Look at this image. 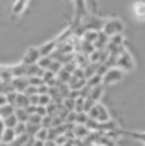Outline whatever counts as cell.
<instances>
[{"mask_svg":"<svg viewBox=\"0 0 145 146\" xmlns=\"http://www.w3.org/2000/svg\"><path fill=\"white\" fill-rule=\"evenodd\" d=\"M53 119H54V116H51V115H46L44 118H43V122H41V126L43 128H53Z\"/></svg>","mask_w":145,"mask_h":146,"instance_id":"836d02e7","label":"cell"},{"mask_svg":"<svg viewBox=\"0 0 145 146\" xmlns=\"http://www.w3.org/2000/svg\"><path fill=\"white\" fill-rule=\"evenodd\" d=\"M10 68H11V72H13L14 78H19V77H27V65H24L23 62L19 64V65L10 67Z\"/></svg>","mask_w":145,"mask_h":146,"instance_id":"2e32d148","label":"cell"},{"mask_svg":"<svg viewBox=\"0 0 145 146\" xmlns=\"http://www.w3.org/2000/svg\"><path fill=\"white\" fill-rule=\"evenodd\" d=\"M73 132H74V136H76L77 139H86V138L91 133V131H90L86 125H77V123H76V126L73 128Z\"/></svg>","mask_w":145,"mask_h":146,"instance_id":"8fae6325","label":"cell"},{"mask_svg":"<svg viewBox=\"0 0 145 146\" xmlns=\"http://www.w3.org/2000/svg\"><path fill=\"white\" fill-rule=\"evenodd\" d=\"M122 77H124V71L120 70L118 67H112L102 75V85H110V84L120 82L122 80Z\"/></svg>","mask_w":145,"mask_h":146,"instance_id":"7a4b0ae2","label":"cell"},{"mask_svg":"<svg viewBox=\"0 0 145 146\" xmlns=\"http://www.w3.org/2000/svg\"><path fill=\"white\" fill-rule=\"evenodd\" d=\"M83 27L86 30H96V31H101V27H104L102 21L100 19H97L94 16L86 17V23L83 24Z\"/></svg>","mask_w":145,"mask_h":146,"instance_id":"8992f818","label":"cell"},{"mask_svg":"<svg viewBox=\"0 0 145 146\" xmlns=\"http://www.w3.org/2000/svg\"><path fill=\"white\" fill-rule=\"evenodd\" d=\"M44 70L39 67V64H33V65H27V78L29 77H43Z\"/></svg>","mask_w":145,"mask_h":146,"instance_id":"e0dca14e","label":"cell"},{"mask_svg":"<svg viewBox=\"0 0 145 146\" xmlns=\"http://www.w3.org/2000/svg\"><path fill=\"white\" fill-rule=\"evenodd\" d=\"M14 131H16V135H17V136L26 135V133H27V123H24V122H19L17 126L14 128Z\"/></svg>","mask_w":145,"mask_h":146,"instance_id":"83f0119b","label":"cell"},{"mask_svg":"<svg viewBox=\"0 0 145 146\" xmlns=\"http://www.w3.org/2000/svg\"><path fill=\"white\" fill-rule=\"evenodd\" d=\"M130 136L132 138H137V139H141L142 142H145V133H128Z\"/></svg>","mask_w":145,"mask_h":146,"instance_id":"f35d334b","label":"cell"},{"mask_svg":"<svg viewBox=\"0 0 145 146\" xmlns=\"http://www.w3.org/2000/svg\"><path fill=\"white\" fill-rule=\"evenodd\" d=\"M101 84H102V77H101V75H98V74L93 75L90 80H87V85H90L91 88L98 87V85H101Z\"/></svg>","mask_w":145,"mask_h":146,"instance_id":"cb8c5ba5","label":"cell"},{"mask_svg":"<svg viewBox=\"0 0 145 146\" xmlns=\"http://www.w3.org/2000/svg\"><path fill=\"white\" fill-rule=\"evenodd\" d=\"M41 58V54H40V50L39 48H29L26 51L24 57H23V64L24 65H33V64H37L39 60Z\"/></svg>","mask_w":145,"mask_h":146,"instance_id":"5b68a950","label":"cell"},{"mask_svg":"<svg viewBox=\"0 0 145 146\" xmlns=\"http://www.w3.org/2000/svg\"><path fill=\"white\" fill-rule=\"evenodd\" d=\"M63 67H64V65H63L60 61L53 60V62H51V65H50V68H48V70H50V71H53L54 74H58V72L63 70Z\"/></svg>","mask_w":145,"mask_h":146,"instance_id":"f1b7e54d","label":"cell"},{"mask_svg":"<svg viewBox=\"0 0 145 146\" xmlns=\"http://www.w3.org/2000/svg\"><path fill=\"white\" fill-rule=\"evenodd\" d=\"M53 102V98L50 97L48 94H44V95H40L39 98V105H43V106H47Z\"/></svg>","mask_w":145,"mask_h":146,"instance_id":"d6a6232c","label":"cell"},{"mask_svg":"<svg viewBox=\"0 0 145 146\" xmlns=\"http://www.w3.org/2000/svg\"><path fill=\"white\" fill-rule=\"evenodd\" d=\"M14 112H16V106L11 104H6V105L0 106V118L1 119H6V118L14 115Z\"/></svg>","mask_w":145,"mask_h":146,"instance_id":"5bb4252c","label":"cell"},{"mask_svg":"<svg viewBox=\"0 0 145 146\" xmlns=\"http://www.w3.org/2000/svg\"><path fill=\"white\" fill-rule=\"evenodd\" d=\"M39 98H40L39 94H37V95H31V97H30V104H31V105H39Z\"/></svg>","mask_w":145,"mask_h":146,"instance_id":"ab89813d","label":"cell"},{"mask_svg":"<svg viewBox=\"0 0 145 146\" xmlns=\"http://www.w3.org/2000/svg\"><path fill=\"white\" fill-rule=\"evenodd\" d=\"M24 94H26V95H29V97H31V95H37V94H39V87L29 85V87H27V90L24 91Z\"/></svg>","mask_w":145,"mask_h":146,"instance_id":"8d00e7d4","label":"cell"},{"mask_svg":"<svg viewBox=\"0 0 145 146\" xmlns=\"http://www.w3.org/2000/svg\"><path fill=\"white\" fill-rule=\"evenodd\" d=\"M74 6H76V16H77V19L87 17V6H86V0H74Z\"/></svg>","mask_w":145,"mask_h":146,"instance_id":"7c38bea8","label":"cell"},{"mask_svg":"<svg viewBox=\"0 0 145 146\" xmlns=\"http://www.w3.org/2000/svg\"><path fill=\"white\" fill-rule=\"evenodd\" d=\"M71 77H73V74H71L70 71H67L64 67H63V70L57 74V80H60L61 82H65V84H68V82H70Z\"/></svg>","mask_w":145,"mask_h":146,"instance_id":"44dd1931","label":"cell"},{"mask_svg":"<svg viewBox=\"0 0 145 146\" xmlns=\"http://www.w3.org/2000/svg\"><path fill=\"white\" fill-rule=\"evenodd\" d=\"M124 30V24L120 21V20H108L107 23H104V27H102V31L111 38L117 34H121Z\"/></svg>","mask_w":145,"mask_h":146,"instance_id":"3957f363","label":"cell"},{"mask_svg":"<svg viewBox=\"0 0 145 146\" xmlns=\"http://www.w3.org/2000/svg\"><path fill=\"white\" fill-rule=\"evenodd\" d=\"M36 139H40V141H44V142H47L48 141V129L47 128H43L41 126V129L37 132V135H36Z\"/></svg>","mask_w":145,"mask_h":146,"instance_id":"4dcf8cb0","label":"cell"},{"mask_svg":"<svg viewBox=\"0 0 145 146\" xmlns=\"http://www.w3.org/2000/svg\"><path fill=\"white\" fill-rule=\"evenodd\" d=\"M7 104V98L4 94H0V106H3V105H6Z\"/></svg>","mask_w":145,"mask_h":146,"instance_id":"7bdbcfd3","label":"cell"},{"mask_svg":"<svg viewBox=\"0 0 145 146\" xmlns=\"http://www.w3.org/2000/svg\"><path fill=\"white\" fill-rule=\"evenodd\" d=\"M29 105H31V104H30V97L26 95L24 92H19L14 106H16V108H27Z\"/></svg>","mask_w":145,"mask_h":146,"instance_id":"9a60e30c","label":"cell"},{"mask_svg":"<svg viewBox=\"0 0 145 146\" xmlns=\"http://www.w3.org/2000/svg\"><path fill=\"white\" fill-rule=\"evenodd\" d=\"M87 146H100L98 143H90V145H87Z\"/></svg>","mask_w":145,"mask_h":146,"instance_id":"ee69618b","label":"cell"},{"mask_svg":"<svg viewBox=\"0 0 145 146\" xmlns=\"http://www.w3.org/2000/svg\"><path fill=\"white\" fill-rule=\"evenodd\" d=\"M29 1H30V0H17V1L13 4V13H14V14H20V13L26 9V6H27Z\"/></svg>","mask_w":145,"mask_h":146,"instance_id":"7402d4cb","label":"cell"},{"mask_svg":"<svg viewBox=\"0 0 145 146\" xmlns=\"http://www.w3.org/2000/svg\"><path fill=\"white\" fill-rule=\"evenodd\" d=\"M17 95H19V92L17 91H11V92H9L6 98H7V104H11V105H16V99H17Z\"/></svg>","mask_w":145,"mask_h":146,"instance_id":"d590c367","label":"cell"},{"mask_svg":"<svg viewBox=\"0 0 145 146\" xmlns=\"http://www.w3.org/2000/svg\"><path fill=\"white\" fill-rule=\"evenodd\" d=\"M17 138V135H16V131L13 129V128H6L4 129V132H3V135H1V139H0V142L1 143H11V142H14V139Z\"/></svg>","mask_w":145,"mask_h":146,"instance_id":"4fadbf2b","label":"cell"},{"mask_svg":"<svg viewBox=\"0 0 145 146\" xmlns=\"http://www.w3.org/2000/svg\"><path fill=\"white\" fill-rule=\"evenodd\" d=\"M43 122V116L37 115V113H33L30 115V119H29V123H34V125H41Z\"/></svg>","mask_w":145,"mask_h":146,"instance_id":"e575fe53","label":"cell"},{"mask_svg":"<svg viewBox=\"0 0 145 146\" xmlns=\"http://www.w3.org/2000/svg\"><path fill=\"white\" fill-rule=\"evenodd\" d=\"M4 129H6V125H4V121L0 118V139H1V135H3V132H4Z\"/></svg>","mask_w":145,"mask_h":146,"instance_id":"b9f144b4","label":"cell"},{"mask_svg":"<svg viewBox=\"0 0 145 146\" xmlns=\"http://www.w3.org/2000/svg\"><path fill=\"white\" fill-rule=\"evenodd\" d=\"M97 37H98V31H96V30H86L84 34L81 36V38L84 41H88V43H93V44L97 40Z\"/></svg>","mask_w":145,"mask_h":146,"instance_id":"ffe728a7","label":"cell"},{"mask_svg":"<svg viewBox=\"0 0 145 146\" xmlns=\"http://www.w3.org/2000/svg\"><path fill=\"white\" fill-rule=\"evenodd\" d=\"M108 43H110V37L101 30V31H98V37H97V40L94 41V46H96L97 50H105L107 48V46H108Z\"/></svg>","mask_w":145,"mask_h":146,"instance_id":"30bf717a","label":"cell"},{"mask_svg":"<svg viewBox=\"0 0 145 146\" xmlns=\"http://www.w3.org/2000/svg\"><path fill=\"white\" fill-rule=\"evenodd\" d=\"M29 84L34 87H40L44 84V81H43V77H29Z\"/></svg>","mask_w":145,"mask_h":146,"instance_id":"1f68e13d","label":"cell"},{"mask_svg":"<svg viewBox=\"0 0 145 146\" xmlns=\"http://www.w3.org/2000/svg\"><path fill=\"white\" fill-rule=\"evenodd\" d=\"M101 94H102V85L94 87V88H91L90 98H91V99H94L96 102H98V99H100V97H101Z\"/></svg>","mask_w":145,"mask_h":146,"instance_id":"4316f807","label":"cell"},{"mask_svg":"<svg viewBox=\"0 0 145 146\" xmlns=\"http://www.w3.org/2000/svg\"><path fill=\"white\" fill-rule=\"evenodd\" d=\"M88 113H86V112H80V113H77V119H76V123L77 125H86L87 123V121H88Z\"/></svg>","mask_w":145,"mask_h":146,"instance_id":"f546056e","label":"cell"},{"mask_svg":"<svg viewBox=\"0 0 145 146\" xmlns=\"http://www.w3.org/2000/svg\"><path fill=\"white\" fill-rule=\"evenodd\" d=\"M33 146H46V142H44V141H40V139H36V138H34Z\"/></svg>","mask_w":145,"mask_h":146,"instance_id":"60d3db41","label":"cell"},{"mask_svg":"<svg viewBox=\"0 0 145 146\" xmlns=\"http://www.w3.org/2000/svg\"><path fill=\"white\" fill-rule=\"evenodd\" d=\"M132 13L137 17V20L145 21V3L144 1H137L132 4Z\"/></svg>","mask_w":145,"mask_h":146,"instance_id":"ba28073f","label":"cell"},{"mask_svg":"<svg viewBox=\"0 0 145 146\" xmlns=\"http://www.w3.org/2000/svg\"><path fill=\"white\" fill-rule=\"evenodd\" d=\"M14 115H16V118L19 119V122H24V123H27L29 119H30V113L26 111V108H16Z\"/></svg>","mask_w":145,"mask_h":146,"instance_id":"d6986e66","label":"cell"},{"mask_svg":"<svg viewBox=\"0 0 145 146\" xmlns=\"http://www.w3.org/2000/svg\"><path fill=\"white\" fill-rule=\"evenodd\" d=\"M55 48H57V41L55 40H51V41H48L46 44H43L39 50H40L41 57H51V54L55 51Z\"/></svg>","mask_w":145,"mask_h":146,"instance_id":"9c48e42d","label":"cell"},{"mask_svg":"<svg viewBox=\"0 0 145 146\" xmlns=\"http://www.w3.org/2000/svg\"><path fill=\"white\" fill-rule=\"evenodd\" d=\"M88 116H90L91 119H96V121H98L100 123H104V122L111 121L110 113H108V111L105 109V106H104V105H101V104H98V102H97L96 105L90 109Z\"/></svg>","mask_w":145,"mask_h":146,"instance_id":"6da1fadb","label":"cell"},{"mask_svg":"<svg viewBox=\"0 0 145 146\" xmlns=\"http://www.w3.org/2000/svg\"><path fill=\"white\" fill-rule=\"evenodd\" d=\"M4 121V125H6V128H16L17 126V123H19V119L16 118V115H11V116H9V118H6V119H3Z\"/></svg>","mask_w":145,"mask_h":146,"instance_id":"484cf974","label":"cell"},{"mask_svg":"<svg viewBox=\"0 0 145 146\" xmlns=\"http://www.w3.org/2000/svg\"><path fill=\"white\" fill-rule=\"evenodd\" d=\"M41 129V125H34V123H29L27 122V135L31 138H36L37 132Z\"/></svg>","mask_w":145,"mask_h":146,"instance_id":"603a6c76","label":"cell"},{"mask_svg":"<svg viewBox=\"0 0 145 146\" xmlns=\"http://www.w3.org/2000/svg\"><path fill=\"white\" fill-rule=\"evenodd\" d=\"M14 80V75L11 72V68H3L1 67V72H0V81L6 82V84H11V81Z\"/></svg>","mask_w":145,"mask_h":146,"instance_id":"ac0fdd59","label":"cell"},{"mask_svg":"<svg viewBox=\"0 0 145 146\" xmlns=\"http://www.w3.org/2000/svg\"><path fill=\"white\" fill-rule=\"evenodd\" d=\"M48 91H50V87H48L47 84H43V85H40V87H39V95L48 94Z\"/></svg>","mask_w":145,"mask_h":146,"instance_id":"74e56055","label":"cell"},{"mask_svg":"<svg viewBox=\"0 0 145 146\" xmlns=\"http://www.w3.org/2000/svg\"><path fill=\"white\" fill-rule=\"evenodd\" d=\"M51 62H53V58H51V57H41V58L39 60V62H37V64H39V67H40V68H43V70L46 71V70L50 68Z\"/></svg>","mask_w":145,"mask_h":146,"instance_id":"d4e9b609","label":"cell"},{"mask_svg":"<svg viewBox=\"0 0 145 146\" xmlns=\"http://www.w3.org/2000/svg\"><path fill=\"white\" fill-rule=\"evenodd\" d=\"M11 85H13L14 91H17V92H24L30 84H29V78H27V77H19V78H14V80L11 81Z\"/></svg>","mask_w":145,"mask_h":146,"instance_id":"52a82bcc","label":"cell"},{"mask_svg":"<svg viewBox=\"0 0 145 146\" xmlns=\"http://www.w3.org/2000/svg\"><path fill=\"white\" fill-rule=\"evenodd\" d=\"M115 67H118L124 72L125 71H131L134 68V60H132V57L130 55L128 51H125V50L121 51V54L117 57V65Z\"/></svg>","mask_w":145,"mask_h":146,"instance_id":"277c9868","label":"cell"}]
</instances>
